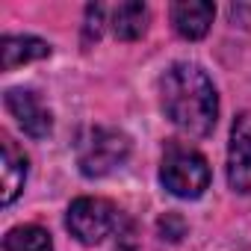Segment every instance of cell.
I'll use <instances>...</instances> for the list:
<instances>
[{"label":"cell","mask_w":251,"mask_h":251,"mask_svg":"<svg viewBox=\"0 0 251 251\" xmlns=\"http://www.w3.org/2000/svg\"><path fill=\"white\" fill-rule=\"evenodd\" d=\"M48 53H50V45L36 36H6L0 42V65H3V71H12L33 59H45Z\"/></svg>","instance_id":"9c48e42d"},{"label":"cell","mask_w":251,"mask_h":251,"mask_svg":"<svg viewBox=\"0 0 251 251\" xmlns=\"http://www.w3.org/2000/svg\"><path fill=\"white\" fill-rule=\"evenodd\" d=\"M130 154V139L112 127H95L77 151V166L86 177H106L118 166H124Z\"/></svg>","instance_id":"7a4b0ae2"},{"label":"cell","mask_w":251,"mask_h":251,"mask_svg":"<svg viewBox=\"0 0 251 251\" xmlns=\"http://www.w3.org/2000/svg\"><path fill=\"white\" fill-rule=\"evenodd\" d=\"M3 251H53V239L39 225H18L6 233Z\"/></svg>","instance_id":"8fae6325"},{"label":"cell","mask_w":251,"mask_h":251,"mask_svg":"<svg viewBox=\"0 0 251 251\" xmlns=\"http://www.w3.org/2000/svg\"><path fill=\"white\" fill-rule=\"evenodd\" d=\"M160 180L177 198H198L210 186V166L192 148H172L160 166Z\"/></svg>","instance_id":"3957f363"},{"label":"cell","mask_w":251,"mask_h":251,"mask_svg":"<svg viewBox=\"0 0 251 251\" xmlns=\"http://www.w3.org/2000/svg\"><path fill=\"white\" fill-rule=\"evenodd\" d=\"M163 112L186 136H207L219 118V95L207 71L195 62H175L160 80Z\"/></svg>","instance_id":"6da1fadb"},{"label":"cell","mask_w":251,"mask_h":251,"mask_svg":"<svg viewBox=\"0 0 251 251\" xmlns=\"http://www.w3.org/2000/svg\"><path fill=\"white\" fill-rule=\"evenodd\" d=\"M3 154H0V204L9 207L21 189H24V180H27V157L15 148V142L9 136H3L0 142Z\"/></svg>","instance_id":"52a82bcc"},{"label":"cell","mask_w":251,"mask_h":251,"mask_svg":"<svg viewBox=\"0 0 251 251\" xmlns=\"http://www.w3.org/2000/svg\"><path fill=\"white\" fill-rule=\"evenodd\" d=\"M227 183L233 192H251V133L236 130L227 148Z\"/></svg>","instance_id":"ba28073f"},{"label":"cell","mask_w":251,"mask_h":251,"mask_svg":"<svg viewBox=\"0 0 251 251\" xmlns=\"http://www.w3.org/2000/svg\"><path fill=\"white\" fill-rule=\"evenodd\" d=\"M65 225H68L71 236H77L83 245H98L115 230L118 210L103 198H77L68 207Z\"/></svg>","instance_id":"277c9868"},{"label":"cell","mask_w":251,"mask_h":251,"mask_svg":"<svg viewBox=\"0 0 251 251\" xmlns=\"http://www.w3.org/2000/svg\"><path fill=\"white\" fill-rule=\"evenodd\" d=\"M112 33L124 42H133L139 39L145 30H148V6L145 3H136V0H130V3H118L112 9Z\"/></svg>","instance_id":"30bf717a"},{"label":"cell","mask_w":251,"mask_h":251,"mask_svg":"<svg viewBox=\"0 0 251 251\" xmlns=\"http://www.w3.org/2000/svg\"><path fill=\"white\" fill-rule=\"evenodd\" d=\"M213 15L216 9L207 0H177V3H172V27L180 39L189 42H198L210 33Z\"/></svg>","instance_id":"8992f818"},{"label":"cell","mask_w":251,"mask_h":251,"mask_svg":"<svg viewBox=\"0 0 251 251\" xmlns=\"http://www.w3.org/2000/svg\"><path fill=\"white\" fill-rule=\"evenodd\" d=\"M6 109L12 112V118L21 124V130L33 139H45L53 127L50 109L42 103V98L30 89H9L6 92Z\"/></svg>","instance_id":"5b68a950"}]
</instances>
